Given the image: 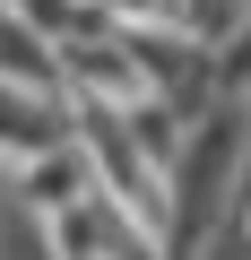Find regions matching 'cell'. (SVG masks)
<instances>
[{
    "mask_svg": "<svg viewBox=\"0 0 251 260\" xmlns=\"http://www.w3.org/2000/svg\"><path fill=\"white\" fill-rule=\"evenodd\" d=\"M69 148V104L61 87H18V78H0V174H18L35 156Z\"/></svg>",
    "mask_w": 251,
    "mask_h": 260,
    "instance_id": "1",
    "label": "cell"
},
{
    "mask_svg": "<svg viewBox=\"0 0 251 260\" xmlns=\"http://www.w3.org/2000/svg\"><path fill=\"white\" fill-rule=\"evenodd\" d=\"M0 200H9V174H0Z\"/></svg>",
    "mask_w": 251,
    "mask_h": 260,
    "instance_id": "2",
    "label": "cell"
}]
</instances>
